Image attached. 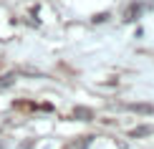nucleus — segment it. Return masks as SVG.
<instances>
[{
    "label": "nucleus",
    "mask_w": 154,
    "mask_h": 149,
    "mask_svg": "<svg viewBox=\"0 0 154 149\" xmlns=\"http://www.w3.org/2000/svg\"><path fill=\"white\" fill-rule=\"evenodd\" d=\"M15 81V76L8 73V76H0V88H5V86H10V83Z\"/></svg>",
    "instance_id": "2"
},
{
    "label": "nucleus",
    "mask_w": 154,
    "mask_h": 149,
    "mask_svg": "<svg viewBox=\"0 0 154 149\" xmlns=\"http://www.w3.org/2000/svg\"><path fill=\"white\" fill-rule=\"evenodd\" d=\"M152 132H154V126H139L131 132V137H144V134H152Z\"/></svg>",
    "instance_id": "1"
},
{
    "label": "nucleus",
    "mask_w": 154,
    "mask_h": 149,
    "mask_svg": "<svg viewBox=\"0 0 154 149\" xmlns=\"http://www.w3.org/2000/svg\"><path fill=\"white\" fill-rule=\"evenodd\" d=\"M76 116H83V119H86V121H88V119H91V116H94V114H91V111H88V109H76Z\"/></svg>",
    "instance_id": "3"
}]
</instances>
